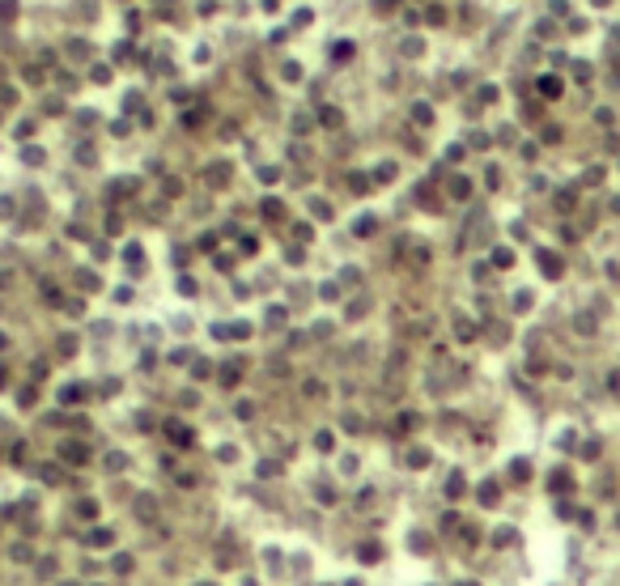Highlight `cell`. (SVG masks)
<instances>
[{"label":"cell","mask_w":620,"mask_h":586,"mask_svg":"<svg viewBox=\"0 0 620 586\" xmlns=\"http://www.w3.org/2000/svg\"><path fill=\"white\" fill-rule=\"evenodd\" d=\"M166 434H170V442H178V446H187V442H192V438H187V429H183V425H174V421L166 425Z\"/></svg>","instance_id":"1"},{"label":"cell","mask_w":620,"mask_h":586,"mask_svg":"<svg viewBox=\"0 0 620 586\" xmlns=\"http://www.w3.org/2000/svg\"><path fill=\"white\" fill-rule=\"evenodd\" d=\"M64 459H77V463H81V459H85V446H73V442H64Z\"/></svg>","instance_id":"2"},{"label":"cell","mask_w":620,"mask_h":586,"mask_svg":"<svg viewBox=\"0 0 620 586\" xmlns=\"http://www.w3.org/2000/svg\"><path fill=\"white\" fill-rule=\"evenodd\" d=\"M544 272H548V276H556V272H561V264H556V255H544Z\"/></svg>","instance_id":"3"},{"label":"cell","mask_w":620,"mask_h":586,"mask_svg":"<svg viewBox=\"0 0 620 586\" xmlns=\"http://www.w3.org/2000/svg\"><path fill=\"white\" fill-rule=\"evenodd\" d=\"M81 399V387H64V404H77Z\"/></svg>","instance_id":"4"},{"label":"cell","mask_w":620,"mask_h":586,"mask_svg":"<svg viewBox=\"0 0 620 586\" xmlns=\"http://www.w3.org/2000/svg\"><path fill=\"white\" fill-rule=\"evenodd\" d=\"M463 586H472V582H463Z\"/></svg>","instance_id":"5"}]
</instances>
